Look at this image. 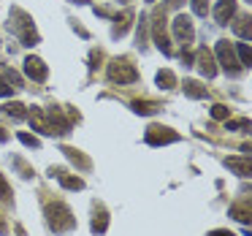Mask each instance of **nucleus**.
I'll return each instance as SVG.
<instances>
[{"label": "nucleus", "mask_w": 252, "mask_h": 236, "mask_svg": "<svg viewBox=\"0 0 252 236\" xmlns=\"http://www.w3.org/2000/svg\"><path fill=\"white\" fill-rule=\"evenodd\" d=\"M147 3H155V0H147Z\"/></svg>", "instance_id": "nucleus-41"}, {"label": "nucleus", "mask_w": 252, "mask_h": 236, "mask_svg": "<svg viewBox=\"0 0 252 236\" xmlns=\"http://www.w3.org/2000/svg\"><path fill=\"white\" fill-rule=\"evenodd\" d=\"M46 223H49V228L55 234H68V231L76 228V217L63 201L46 203Z\"/></svg>", "instance_id": "nucleus-2"}, {"label": "nucleus", "mask_w": 252, "mask_h": 236, "mask_svg": "<svg viewBox=\"0 0 252 236\" xmlns=\"http://www.w3.org/2000/svg\"><path fill=\"white\" fill-rule=\"evenodd\" d=\"M6 138H8V133L3 131V128H0V141H6Z\"/></svg>", "instance_id": "nucleus-37"}, {"label": "nucleus", "mask_w": 252, "mask_h": 236, "mask_svg": "<svg viewBox=\"0 0 252 236\" xmlns=\"http://www.w3.org/2000/svg\"><path fill=\"white\" fill-rule=\"evenodd\" d=\"M209 114H212V120H220V122H225L230 117V109L225 103H214L212 109H209Z\"/></svg>", "instance_id": "nucleus-26"}, {"label": "nucleus", "mask_w": 252, "mask_h": 236, "mask_svg": "<svg viewBox=\"0 0 252 236\" xmlns=\"http://www.w3.org/2000/svg\"><path fill=\"white\" fill-rule=\"evenodd\" d=\"M171 30H174V38L179 41L182 46H190L192 38H195V30H192V19L187 17V14H176L174 22H171Z\"/></svg>", "instance_id": "nucleus-6"}, {"label": "nucleus", "mask_w": 252, "mask_h": 236, "mask_svg": "<svg viewBox=\"0 0 252 236\" xmlns=\"http://www.w3.org/2000/svg\"><path fill=\"white\" fill-rule=\"evenodd\" d=\"M192 63H195V68H198V71H201L206 79H214V76H217V60H214V55L206 49V46H203V49H198V55H195V60H192Z\"/></svg>", "instance_id": "nucleus-9"}, {"label": "nucleus", "mask_w": 252, "mask_h": 236, "mask_svg": "<svg viewBox=\"0 0 252 236\" xmlns=\"http://www.w3.org/2000/svg\"><path fill=\"white\" fill-rule=\"evenodd\" d=\"M63 155H65V158L71 160V163L76 166L79 171H90V169H93V160H90L87 155H82V149H76V147H63Z\"/></svg>", "instance_id": "nucleus-14"}, {"label": "nucleus", "mask_w": 252, "mask_h": 236, "mask_svg": "<svg viewBox=\"0 0 252 236\" xmlns=\"http://www.w3.org/2000/svg\"><path fill=\"white\" fill-rule=\"evenodd\" d=\"M90 228H93V234H106V228H109V212H106V206H95L93 209V223H90Z\"/></svg>", "instance_id": "nucleus-16"}, {"label": "nucleus", "mask_w": 252, "mask_h": 236, "mask_svg": "<svg viewBox=\"0 0 252 236\" xmlns=\"http://www.w3.org/2000/svg\"><path fill=\"white\" fill-rule=\"evenodd\" d=\"M152 41L163 55H171V44H168V33H165V14H155L152 22Z\"/></svg>", "instance_id": "nucleus-7"}, {"label": "nucleus", "mask_w": 252, "mask_h": 236, "mask_svg": "<svg viewBox=\"0 0 252 236\" xmlns=\"http://www.w3.org/2000/svg\"><path fill=\"white\" fill-rule=\"evenodd\" d=\"M182 90H185V95L187 98H192V101H201V98H206V87H203L201 82H195V79H185V84H182Z\"/></svg>", "instance_id": "nucleus-18"}, {"label": "nucleus", "mask_w": 252, "mask_h": 236, "mask_svg": "<svg viewBox=\"0 0 252 236\" xmlns=\"http://www.w3.org/2000/svg\"><path fill=\"white\" fill-rule=\"evenodd\" d=\"M14 166H17V169H19V174H22L25 179H30V176H33V169H30V166L25 163L22 158H14Z\"/></svg>", "instance_id": "nucleus-29"}, {"label": "nucleus", "mask_w": 252, "mask_h": 236, "mask_svg": "<svg viewBox=\"0 0 252 236\" xmlns=\"http://www.w3.org/2000/svg\"><path fill=\"white\" fill-rule=\"evenodd\" d=\"M11 93H14V87H8V84H3V82H0V98H8Z\"/></svg>", "instance_id": "nucleus-34"}, {"label": "nucleus", "mask_w": 252, "mask_h": 236, "mask_svg": "<svg viewBox=\"0 0 252 236\" xmlns=\"http://www.w3.org/2000/svg\"><path fill=\"white\" fill-rule=\"evenodd\" d=\"M236 49V60H239L241 68H250L252 66V52H250V44H233Z\"/></svg>", "instance_id": "nucleus-22"}, {"label": "nucleus", "mask_w": 252, "mask_h": 236, "mask_svg": "<svg viewBox=\"0 0 252 236\" xmlns=\"http://www.w3.org/2000/svg\"><path fill=\"white\" fill-rule=\"evenodd\" d=\"M130 109L136 111V114H141V117H149V114H155L158 109H163V106H160L158 101H133Z\"/></svg>", "instance_id": "nucleus-21"}, {"label": "nucleus", "mask_w": 252, "mask_h": 236, "mask_svg": "<svg viewBox=\"0 0 252 236\" xmlns=\"http://www.w3.org/2000/svg\"><path fill=\"white\" fill-rule=\"evenodd\" d=\"M158 84L163 90H174L176 87V76H174V71H168V68H163V71H158Z\"/></svg>", "instance_id": "nucleus-24"}, {"label": "nucleus", "mask_w": 252, "mask_h": 236, "mask_svg": "<svg viewBox=\"0 0 252 236\" xmlns=\"http://www.w3.org/2000/svg\"><path fill=\"white\" fill-rule=\"evenodd\" d=\"M120 3H130V0H120Z\"/></svg>", "instance_id": "nucleus-40"}, {"label": "nucleus", "mask_w": 252, "mask_h": 236, "mask_svg": "<svg viewBox=\"0 0 252 236\" xmlns=\"http://www.w3.org/2000/svg\"><path fill=\"white\" fill-rule=\"evenodd\" d=\"M0 111L14 117V120H28V111H25L22 103H6V106H0Z\"/></svg>", "instance_id": "nucleus-23"}, {"label": "nucleus", "mask_w": 252, "mask_h": 236, "mask_svg": "<svg viewBox=\"0 0 252 236\" xmlns=\"http://www.w3.org/2000/svg\"><path fill=\"white\" fill-rule=\"evenodd\" d=\"M182 6V0H168V8H179Z\"/></svg>", "instance_id": "nucleus-36"}, {"label": "nucleus", "mask_w": 252, "mask_h": 236, "mask_svg": "<svg viewBox=\"0 0 252 236\" xmlns=\"http://www.w3.org/2000/svg\"><path fill=\"white\" fill-rule=\"evenodd\" d=\"M19 141H22L25 144V147H33V149H38L41 147V141H38V138H35V136H30V133H19Z\"/></svg>", "instance_id": "nucleus-30"}, {"label": "nucleus", "mask_w": 252, "mask_h": 236, "mask_svg": "<svg viewBox=\"0 0 252 236\" xmlns=\"http://www.w3.org/2000/svg\"><path fill=\"white\" fill-rule=\"evenodd\" d=\"M228 212H230V217H233V220H239V223H250V220H252V209H250V201H241V203H233V206H230L228 209Z\"/></svg>", "instance_id": "nucleus-20"}, {"label": "nucleus", "mask_w": 252, "mask_h": 236, "mask_svg": "<svg viewBox=\"0 0 252 236\" xmlns=\"http://www.w3.org/2000/svg\"><path fill=\"white\" fill-rule=\"evenodd\" d=\"M225 166H228V169L233 171L236 176H250V174H252L250 158H228V160H225Z\"/></svg>", "instance_id": "nucleus-17"}, {"label": "nucleus", "mask_w": 252, "mask_h": 236, "mask_svg": "<svg viewBox=\"0 0 252 236\" xmlns=\"http://www.w3.org/2000/svg\"><path fill=\"white\" fill-rule=\"evenodd\" d=\"M0 82L3 84H8V87H14V90H19L25 84V79L19 76L14 68H8V66H0Z\"/></svg>", "instance_id": "nucleus-19"}, {"label": "nucleus", "mask_w": 252, "mask_h": 236, "mask_svg": "<svg viewBox=\"0 0 252 236\" xmlns=\"http://www.w3.org/2000/svg\"><path fill=\"white\" fill-rule=\"evenodd\" d=\"M46 120H49V128H52V136H68L71 133V120H68L65 114H63V109H57V106H52V109H46Z\"/></svg>", "instance_id": "nucleus-8"}, {"label": "nucleus", "mask_w": 252, "mask_h": 236, "mask_svg": "<svg viewBox=\"0 0 252 236\" xmlns=\"http://www.w3.org/2000/svg\"><path fill=\"white\" fill-rule=\"evenodd\" d=\"M179 133L171 131V128L165 125H149L147 133H144V141L149 144V147H163V144H176L179 141Z\"/></svg>", "instance_id": "nucleus-5"}, {"label": "nucleus", "mask_w": 252, "mask_h": 236, "mask_svg": "<svg viewBox=\"0 0 252 236\" xmlns=\"http://www.w3.org/2000/svg\"><path fill=\"white\" fill-rule=\"evenodd\" d=\"M233 17H236V0H217V6H214L217 25H228Z\"/></svg>", "instance_id": "nucleus-13"}, {"label": "nucleus", "mask_w": 252, "mask_h": 236, "mask_svg": "<svg viewBox=\"0 0 252 236\" xmlns=\"http://www.w3.org/2000/svg\"><path fill=\"white\" fill-rule=\"evenodd\" d=\"M11 185L6 182V176L0 174V203H11Z\"/></svg>", "instance_id": "nucleus-27"}, {"label": "nucleus", "mask_w": 252, "mask_h": 236, "mask_svg": "<svg viewBox=\"0 0 252 236\" xmlns=\"http://www.w3.org/2000/svg\"><path fill=\"white\" fill-rule=\"evenodd\" d=\"M206 236H233V231H228V228H217V231H209Z\"/></svg>", "instance_id": "nucleus-33"}, {"label": "nucleus", "mask_w": 252, "mask_h": 236, "mask_svg": "<svg viewBox=\"0 0 252 236\" xmlns=\"http://www.w3.org/2000/svg\"><path fill=\"white\" fill-rule=\"evenodd\" d=\"M214 55H217V63L222 66V71L228 73L230 79H236L244 68L239 66V60H236V49H233V44H230L228 38H222V41H217V46H214Z\"/></svg>", "instance_id": "nucleus-3"}, {"label": "nucleus", "mask_w": 252, "mask_h": 236, "mask_svg": "<svg viewBox=\"0 0 252 236\" xmlns=\"http://www.w3.org/2000/svg\"><path fill=\"white\" fill-rule=\"evenodd\" d=\"M25 76L33 79V82H46V76H49V68L44 66V60L41 57H25Z\"/></svg>", "instance_id": "nucleus-10"}, {"label": "nucleus", "mask_w": 252, "mask_h": 236, "mask_svg": "<svg viewBox=\"0 0 252 236\" xmlns=\"http://www.w3.org/2000/svg\"><path fill=\"white\" fill-rule=\"evenodd\" d=\"M8 28L14 30V35H17L19 41H22L25 46H35L38 44V33H35V25H33V17H30L28 11H22V8L14 6L11 8V19H8Z\"/></svg>", "instance_id": "nucleus-1"}, {"label": "nucleus", "mask_w": 252, "mask_h": 236, "mask_svg": "<svg viewBox=\"0 0 252 236\" xmlns=\"http://www.w3.org/2000/svg\"><path fill=\"white\" fill-rule=\"evenodd\" d=\"M28 120L33 122L35 131H41L44 136H52V128H49V120H46V111L38 109V106H33V109L28 111Z\"/></svg>", "instance_id": "nucleus-15"}, {"label": "nucleus", "mask_w": 252, "mask_h": 236, "mask_svg": "<svg viewBox=\"0 0 252 236\" xmlns=\"http://www.w3.org/2000/svg\"><path fill=\"white\" fill-rule=\"evenodd\" d=\"M0 234H8V228H6V223L0 220Z\"/></svg>", "instance_id": "nucleus-38"}, {"label": "nucleus", "mask_w": 252, "mask_h": 236, "mask_svg": "<svg viewBox=\"0 0 252 236\" xmlns=\"http://www.w3.org/2000/svg\"><path fill=\"white\" fill-rule=\"evenodd\" d=\"M233 30H236V35H239V38H250V33H252V28H250V17H239L233 22Z\"/></svg>", "instance_id": "nucleus-25"}, {"label": "nucleus", "mask_w": 252, "mask_h": 236, "mask_svg": "<svg viewBox=\"0 0 252 236\" xmlns=\"http://www.w3.org/2000/svg\"><path fill=\"white\" fill-rule=\"evenodd\" d=\"M133 19H136V14H133L130 8H125L122 14H117V17H114V28H111V35H114V38H122V35H127V30H130Z\"/></svg>", "instance_id": "nucleus-11"}, {"label": "nucleus", "mask_w": 252, "mask_h": 236, "mask_svg": "<svg viewBox=\"0 0 252 236\" xmlns=\"http://www.w3.org/2000/svg\"><path fill=\"white\" fill-rule=\"evenodd\" d=\"M100 52H93V55H90V71H95V68H98V63H100Z\"/></svg>", "instance_id": "nucleus-32"}, {"label": "nucleus", "mask_w": 252, "mask_h": 236, "mask_svg": "<svg viewBox=\"0 0 252 236\" xmlns=\"http://www.w3.org/2000/svg\"><path fill=\"white\" fill-rule=\"evenodd\" d=\"M71 3H76V6H84V3H90V0H71Z\"/></svg>", "instance_id": "nucleus-39"}, {"label": "nucleus", "mask_w": 252, "mask_h": 236, "mask_svg": "<svg viewBox=\"0 0 252 236\" xmlns=\"http://www.w3.org/2000/svg\"><path fill=\"white\" fill-rule=\"evenodd\" d=\"M182 60H185L187 66H192V60H195V55H190V52H182Z\"/></svg>", "instance_id": "nucleus-35"}, {"label": "nucleus", "mask_w": 252, "mask_h": 236, "mask_svg": "<svg viewBox=\"0 0 252 236\" xmlns=\"http://www.w3.org/2000/svg\"><path fill=\"white\" fill-rule=\"evenodd\" d=\"M106 73H109V82L114 84H133L138 82V71L136 66H130V60H125V57H117V60L109 63V68H106Z\"/></svg>", "instance_id": "nucleus-4"}, {"label": "nucleus", "mask_w": 252, "mask_h": 236, "mask_svg": "<svg viewBox=\"0 0 252 236\" xmlns=\"http://www.w3.org/2000/svg\"><path fill=\"white\" fill-rule=\"evenodd\" d=\"M225 128L228 131H244V128H250V120H225Z\"/></svg>", "instance_id": "nucleus-31"}, {"label": "nucleus", "mask_w": 252, "mask_h": 236, "mask_svg": "<svg viewBox=\"0 0 252 236\" xmlns=\"http://www.w3.org/2000/svg\"><path fill=\"white\" fill-rule=\"evenodd\" d=\"M192 11H195V17H206L209 14V0H192Z\"/></svg>", "instance_id": "nucleus-28"}, {"label": "nucleus", "mask_w": 252, "mask_h": 236, "mask_svg": "<svg viewBox=\"0 0 252 236\" xmlns=\"http://www.w3.org/2000/svg\"><path fill=\"white\" fill-rule=\"evenodd\" d=\"M49 176H55L65 190H84V179H82V176H71V174H65L63 169H49Z\"/></svg>", "instance_id": "nucleus-12"}]
</instances>
